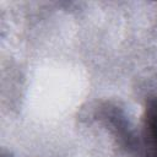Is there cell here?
I'll return each mask as SVG.
<instances>
[{"label":"cell","mask_w":157,"mask_h":157,"mask_svg":"<svg viewBox=\"0 0 157 157\" xmlns=\"http://www.w3.org/2000/svg\"><path fill=\"white\" fill-rule=\"evenodd\" d=\"M144 139L150 157H157V96L147 102L144 114Z\"/></svg>","instance_id":"cell-1"}]
</instances>
